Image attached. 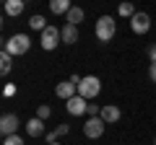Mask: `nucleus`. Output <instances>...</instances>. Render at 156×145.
I'll return each mask as SVG.
<instances>
[{"instance_id":"nucleus-26","label":"nucleus","mask_w":156,"mask_h":145,"mask_svg":"<svg viewBox=\"0 0 156 145\" xmlns=\"http://www.w3.org/2000/svg\"><path fill=\"white\" fill-rule=\"evenodd\" d=\"M154 145H156V140H154Z\"/></svg>"},{"instance_id":"nucleus-11","label":"nucleus","mask_w":156,"mask_h":145,"mask_svg":"<svg viewBox=\"0 0 156 145\" xmlns=\"http://www.w3.org/2000/svg\"><path fill=\"white\" fill-rule=\"evenodd\" d=\"M3 8H5V16L18 18V16L23 13V8H26V0H5V3H3Z\"/></svg>"},{"instance_id":"nucleus-23","label":"nucleus","mask_w":156,"mask_h":145,"mask_svg":"<svg viewBox=\"0 0 156 145\" xmlns=\"http://www.w3.org/2000/svg\"><path fill=\"white\" fill-rule=\"evenodd\" d=\"M148 78H151V83H156V62H151V67H148Z\"/></svg>"},{"instance_id":"nucleus-17","label":"nucleus","mask_w":156,"mask_h":145,"mask_svg":"<svg viewBox=\"0 0 156 145\" xmlns=\"http://www.w3.org/2000/svg\"><path fill=\"white\" fill-rule=\"evenodd\" d=\"M29 29H31V31H39V34H42V31L47 29L44 16H31V18H29Z\"/></svg>"},{"instance_id":"nucleus-4","label":"nucleus","mask_w":156,"mask_h":145,"mask_svg":"<svg viewBox=\"0 0 156 145\" xmlns=\"http://www.w3.org/2000/svg\"><path fill=\"white\" fill-rule=\"evenodd\" d=\"M60 42H62V31H57V26H47L44 31H42V36H39V44L47 52H52Z\"/></svg>"},{"instance_id":"nucleus-15","label":"nucleus","mask_w":156,"mask_h":145,"mask_svg":"<svg viewBox=\"0 0 156 145\" xmlns=\"http://www.w3.org/2000/svg\"><path fill=\"white\" fill-rule=\"evenodd\" d=\"M13 60H16V57H13V55H8L5 49L0 52V72H3V75H8V72H11V67H13Z\"/></svg>"},{"instance_id":"nucleus-7","label":"nucleus","mask_w":156,"mask_h":145,"mask_svg":"<svg viewBox=\"0 0 156 145\" xmlns=\"http://www.w3.org/2000/svg\"><path fill=\"white\" fill-rule=\"evenodd\" d=\"M104 119L101 117H91L89 122L83 124V135L86 137H91V140H96V137H101V135H104Z\"/></svg>"},{"instance_id":"nucleus-25","label":"nucleus","mask_w":156,"mask_h":145,"mask_svg":"<svg viewBox=\"0 0 156 145\" xmlns=\"http://www.w3.org/2000/svg\"><path fill=\"white\" fill-rule=\"evenodd\" d=\"M47 145H57V143H47Z\"/></svg>"},{"instance_id":"nucleus-2","label":"nucleus","mask_w":156,"mask_h":145,"mask_svg":"<svg viewBox=\"0 0 156 145\" xmlns=\"http://www.w3.org/2000/svg\"><path fill=\"white\" fill-rule=\"evenodd\" d=\"M96 39H99V44H107V42H112L115 39V31H117V23H115V18L112 16H101V18H96Z\"/></svg>"},{"instance_id":"nucleus-10","label":"nucleus","mask_w":156,"mask_h":145,"mask_svg":"<svg viewBox=\"0 0 156 145\" xmlns=\"http://www.w3.org/2000/svg\"><path fill=\"white\" fill-rule=\"evenodd\" d=\"M26 135L29 137H44V119H39V117H34V119H29L26 122Z\"/></svg>"},{"instance_id":"nucleus-22","label":"nucleus","mask_w":156,"mask_h":145,"mask_svg":"<svg viewBox=\"0 0 156 145\" xmlns=\"http://www.w3.org/2000/svg\"><path fill=\"white\" fill-rule=\"evenodd\" d=\"M68 130H70V127H68V124H57L55 135H57V137H62V135H68Z\"/></svg>"},{"instance_id":"nucleus-14","label":"nucleus","mask_w":156,"mask_h":145,"mask_svg":"<svg viewBox=\"0 0 156 145\" xmlns=\"http://www.w3.org/2000/svg\"><path fill=\"white\" fill-rule=\"evenodd\" d=\"M60 31H62V44H76V42H78V26L65 23Z\"/></svg>"},{"instance_id":"nucleus-5","label":"nucleus","mask_w":156,"mask_h":145,"mask_svg":"<svg viewBox=\"0 0 156 145\" xmlns=\"http://www.w3.org/2000/svg\"><path fill=\"white\" fill-rule=\"evenodd\" d=\"M18 127H21V119L16 114H3L0 117V135L8 137V135H18Z\"/></svg>"},{"instance_id":"nucleus-9","label":"nucleus","mask_w":156,"mask_h":145,"mask_svg":"<svg viewBox=\"0 0 156 145\" xmlns=\"http://www.w3.org/2000/svg\"><path fill=\"white\" fill-rule=\"evenodd\" d=\"M55 93L60 96V99H65V101H68V99H73V96L78 93V86L73 83V80H62V83H57V86H55Z\"/></svg>"},{"instance_id":"nucleus-24","label":"nucleus","mask_w":156,"mask_h":145,"mask_svg":"<svg viewBox=\"0 0 156 145\" xmlns=\"http://www.w3.org/2000/svg\"><path fill=\"white\" fill-rule=\"evenodd\" d=\"M148 57H151V62H156V44L148 47Z\"/></svg>"},{"instance_id":"nucleus-13","label":"nucleus","mask_w":156,"mask_h":145,"mask_svg":"<svg viewBox=\"0 0 156 145\" xmlns=\"http://www.w3.org/2000/svg\"><path fill=\"white\" fill-rule=\"evenodd\" d=\"M70 8H73L70 0H50V11L55 13V16H68Z\"/></svg>"},{"instance_id":"nucleus-6","label":"nucleus","mask_w":156,"mask_h":145,"mask_svg":"<svg viewBox=\"0 0 156 145\" xmlns=\"http://www.w3.org/2000/svg\"><path fill=\"white\" fill-rule=\"evenodd\" d=\"M65 109L68 114H73V117H81V114H86V109H89V99H83V96H73V99L65 101Z\"/></svg>"},{"instance_id":"nucleus-19","label":"nucleus","mask_w":156,"mask_h":145,"mask_svg":"<svg viewBox=\"0 0 156 145\" xmlns=\"http://www.w3.org/2000/svg\"><path fill=\"white\" fill-rule=\"evenodd\" d=\"M50 114H52V109H50L47 104H42V106L37 109V117H39V119H50Z\"/></svg>"},{"instance_id":"nucleus-12","label":"nucleus","mask_w":156,"mask_h":145,"mask_svg":"<svg viewBox=\"0 0 156 145\" xmlns=\"http://www.w3.org/2000/svg\"><path fill=\"white\" fill-rule=\"evenodd\" d=\"M101 119H104L107 124H112V122H120V106H115V104H107V106H101V114H99Z\"/></svg>"},{"instance_id":"nucleus-16","label":"nucleus","mask_w":156,"mask_h":145,"mask_svg":"<svg viewBox=\"0 0 156 145\" xmlns=\"http://www.w3.org/2000/svg\"><path fill=\"white\" fill-rule=\"evenodd\" d=\"M68 23H73V26H81V21H83V8H78V5H73L70 11H68Z\"/></svg>"},{"instance_id":"nucleus-3","label":"nucleus","mask_w":156,"mask_h":145,"mask_svg":"<svg viewBox=\"0 0 156 145\" xmlns=\"http://www.w3.org/2000/svg\"><path fill=\"white\" fill-rule=\"evenodd\" d=\"M99 91H101V80L96 75H86L78 83V96H83V99H94V96H99Z\"/></svg>"},{"instance_id":"nucleus-20","label":"nucleus","mask_w":156,"mask_h":145,"mask_svg":"<svg viewBox=\"0 0 156 145\" xmlns=\"http://www.w3.org/2000/svg\"><path fill=\"white\" fill-rule=\"evenodd\" d=\"M3 145H23V140L18 135H8V137H3Z\"/></svg>"},{"instance_id":"nucleus-1","label":"nucleus","mask_w":156,"mask_h":145,"mask_svg":"<svg viewBox=\"0 0 156 145\" xmlns=\"http://www.w3.org/2000/svg\"><path fill=\"white\" fill-rule=\"evenodd\" d=\"M3 49H5L8 55H13V57H21V55H26V52L31 49V39H29L26 34H13L11 39L3 42Z\"/></svg>"},{"instance_id":"nucleus-18","label":"nucleus","mask_w":156,"mask_h":145,"mask_svg":"<svg viewBox=\"0 0 156 145\" xmlns=\"http://www.w3.org/2000/svg\"><path fill=\"white\" fill-rule=\"evenodd\" d=\"M117 13H120V16H125V18H133L138 11L133 8V3H128V0H125V3H120V5H117Z\"/></svg>"},{"instance_id":"nucleus-8","label":"nucleus","mask_w":156,"mask_h":145,"mask_svg":"<svg viewBox=\"0 0 156 145\" xmlns=\"http://www.w3.org/2000/svg\"><path fill=\"white\" fill-rule=\"evenodd\" d=\"M130 29H133L135 34H146L151 29V16H148V13H143V11H138L133 18H130Z\"/></svg>"},{"instance_id":"nucleus-21","label":"nucleus","mask_w":156,"mask_h":145,"mask_svg":"<svg viewBox=\"0 0 156 145\" xmlns=\"http://www.w3.org/2000/svg\"><path fill=\"white\" fill-rule=\"evenodd\" d=\"M86 114H89V117H99V114H101V109H99L96 104H89V109H86Z\"/></svg>"}]
</instances>
